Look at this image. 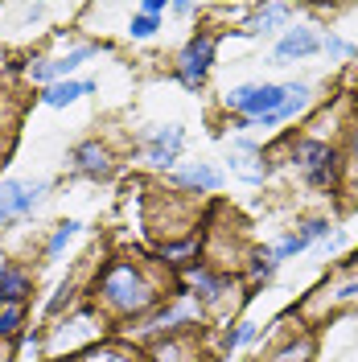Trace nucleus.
<instances>
[{
  "instance_id": "nucleus-1",
  "label": "nucleus",
  "mask_w": 358,
  "mask_h": 362,
  "mask_svg": "<svg viewBox=\"0 0 358 362\" xmlns=\"http://www.w3.org/2000/svg\"><path fill=\"white\" fill-rule=\"evenodd\" d=\"M309 99H313L309 83H243L223 95L226 112L243 115V128H276L305 112Z\"/></svg>"
},
{
  "instance_id": "nucleus-2",
  "label": "nucleus",
  "mask_w": 358,
  "mask_h": 362,
  "mask_svg": "<svg viewBox=\"0 0 358 362\" xmlns=\"http://www.w3.org/2000/svg\"><path fill=\"white\" fill-rule=\"evenodd\" d=\"M99 296L112 305L115 313L132 317V313H144L149 305H157V284L136 268V264H112L99 280Z\"/></svg>"
},
{
  "instance_id": "nucleus-3",
  "label": "nucleus",
  "mask_w": 358,
  "mask_h": 362,
  "mask_svg": "<svg viewBox=\"0 0 358 362\" xmlns=\"http://www.w3.org/2000/svg\"><path fill=\"white\" fill-rule=\"evenodd\" d=\"M45 194H50V181H17V177L0 181V226L29 218L45 202Z\"/></svg>"
},
{
  "instance_id": "nucleus-4",
  "label": "nucleus",
  "mask_w": 358,
  "mask_h": 362,
  "mask_svg": "<svg viewBox=\"0 0 358 362\" xmlns=\"http://www.w3.org/2000/svg\"><path fill=\"white\" fill-rule=\"evenodd\" d=\"M292 165H296V173L309 181V185H330L334 181V169H337L330 144H321V140H301L292 148Z\"/></svg>"
},
{
  "instance_id": "nucleus-5",
  "label": "nucleus",
  "mask_w": 358,
  "mask_h": 362,
  "mask_svg": "<svg viewBox=\"0 0 358 362\" xmlns=\"http://www.w3.org/2000/svg\"><path fill=\"white\" fill-rule=\"evenodd\" d=\"M210 66H214V37H206V33L190 37V42H185V49L178 54V78L190 90H198L202 83H206Z\"/></svg>"
},
{
  "instance_id": "nucleus-6",
  "label": "nucleus",
  "mask_w": 358,
  "mask_h": 362,
  "mask_svg": "<svg viewBox=\"0 0 358 362\" xmlns=\"http://www.w3.org/2000/svg\"><path fill=\"white\" fill-rule=\"evenodd\" d=\"M231 173L235 177H243V181H264L272 173V165L264 160V148L255 144V140H247V136H239V140H231Z\"/></svg>"
},
{
  "instance_id": "nucleus-7",
  "label": "nucleus",
  "mask_w": 358,
  "mask_h": 362,
  "mask_svg": "<svg viewBox=\"0 0 358 362\" xmlns=\"http://www.w3.org/2000/svg\"><path fill=\"white\" fill-rule=\"evenodd\" d=\"M181 144H185V132L178 124H161V128H153L144 136V157L153 165H161V169H173L181 157Z\"/></svg>"
},
{
  "instance_id": "nucleus-8",
  "label": "nucleus",
  "mask_w": 358,
  "mask_h": 362,
  "mask_svg": "<svg viewBox=\"0 0 358 362\" xmlns=\"http://www.w3.org/2000/svg\"><path fill=\"white\" fill-rule=\"evenodd\" d=\"M99 45H79V49H70V54H62V58H50V62H37V66H29V78L33 83H62V78H70L74 70L87 62L91 54H95Z\"/></svg>"
},
{
  "instance_id": "nucleus-9",
  "label": "nucleus",
  "mask_w": 358,
  "mask_h": 362,
  "mask_svg": "<svg viewBox=\"0 0 358 362\" xmlns=\"http://www.w3.org/2000/svg\"><path fill=\"white\" fill-rule=\"evenodd\" d=\"M70 165H74V173H83V177H91V181L112 177V153H108V144H99V140H83V144L70 153Z\"/></svg>"
},
{
  "instance_id": "nucleus-10",
  "label": "nucleus",
  "mask_w": 358,
  "mask_h": 362,
  "mask_svg": "<svg viewBox=\"0 0 358 362\" xmlns=\"http://www.w3.org/2000/svg\"><path fill=\"white\" fill-rule=\"evenodd\" d=\"M317 49H321V33L309 25H296L276 42V62H301V58H313Z\"/></svg>"
},
{
  "instance_id": "nucleus-11",
  "label": "nucleus",
  "mask_w": 358,
  "mask_h": 362,
  "mask_svg": "<svg viewBox=\"0 0 358 362\" xmlns=\"http://www.w3.org/2000/svg\"><path fill=\"white\" fill-rule=\"evenodd\" d=\"M83 95H95V83H87V78H62V83H50L42 90V103L45 107H70Z\"/></svg>"
},
{
  "instance_id": "nucleus-12",
  "label": "nucleus",
  "mask_w": 358,
  "mask_h": 362,
  "mask_svg": "<svg viewBox=\"0 0 358 362\" xmlns=\"http://www.w3.org/2000/svg\"><path fill=\"white\" fill-rule=\"evenodd\" d=\"M29 296V276L13 264L0 259V305L4 309H21V300Z\"/></svg>"
},
{
  "instance_id": "nucleus-13",
  "label": "nucleus",
  "mask_w": 358,
  "mask_h": 362,
  "mask_svg": "<svg viewBox=\"0 0 358 362\" xmlns=\"http://www.w3.org/2000/svg\"><path fill=\"white\" fill-rule=\"evenodd\" d=\"M190 321H198V305L181 296L178 305H169L165 313H157L153 321H149V334H169V329H178V325H190Z\"/></svg>"
},
{
  "instance_id": "nucleus-14",
  "label": "nucleus",
  "mask_w": 358,
  "mask_h": 362,
  "mask_svg": "<svg viewBox=\"0 0 358 362\" xmlns=\"http://www.w3.org/2000/svg\"><path fill=\"white\" fill-rule=\"evenodd\" d=\"M178 185H185V189H202V194H214V189L223 185V173H219L214 165L198 160V165H185V169H178Z\"/></svg>"
},
{
  "instance_id": "nucleus-15",
  "label": "nucleus",
  "mask_w": 358,
  "mask_h": 362,
  "mask_svg": "<svg viewBox=\"0 0 358 362\" xmlns=\"http://www.w3.org/2000/svg\"><path fill=\"white\" fill-rule=\"evenodd\" d=\"M289 17V4H260V8H251V17L239 33H268L272 25H280Z\"/></svg>"
},
{
  "instance_id": "nucleus-16",
  "label": "nucleus",
  "mask_w": 358,
  "mask_h": 362,
  "mask_svg": "<svg viewBox=\"0 0 358 362\" xmlns=\"http://www.w3.org/2000/svg\"><path fill=\"white\" fill-rule=\"evenodd\" d=\"M350 272H358V259H354V264H350ZM317 300H325L330 309H342V305H354V300H358V276H350L346 284H334V288L325 284V288H321V296H317Z\"/></svg>"
},
{
  "instance_id": "nucleus-17",
  "label": "nucleus",
  "mask_w": 358,
  "mask_h": 362,
  "mask_svg": "<svg viewBox=\"0 0 358 362\" xmlns=\"http://www.w3.org/2000/svg\"><path fill=\"white\" fill-rule=\"evenodd\" d=\"M83 230V223H74V218H67V223H58V230L50 235V243H45V259H58L62 251H67V243Z\"/></svg>"
},
{
  "instance_id": "nucleus-18",
  "label": "nucleus",
  "mask_w": 358,
  "mask_h": 362,
  "mask_svg": "<svg viewBox=\"0 0 358 362\" xmlns=\"http://www.w3.org/2000/svg\"><path fill=\"white\" fill-rule=\"evenodd\" d=\"M268 251H272V259H276V264H284V259H292V255L309 251V243H305V235H296V230H292V235H284V239H280L276 247H268Z\"/></svg>"
},
{
  "instance_id": "nucleus-19",
  "label": "nucleus",
  "mask_w": 358,
  "mask_h": 362,
  "mask_svg": "<svg viewBox=\"0 0 358 362\" xmlns=\"http://www.w3.org/2000/svg\"><path fill=\"white\" fill-rule=\"evenodd\" d=\"M190 276H194V288H198V293L206 296V300H214V296H223V288H226V284L219 280V276H210L206 268H194Z\"/></svg>"
},
{
  "instance_id": "nucleus-20",
  "label": "nucleus",
  "mask_w": 358,
  "mask_h": 362,
  "mask_svg": "<svg viewBox=\"0 0 358 362\" xmlns=\"http://www.w3.org/2000/svg\"><path fill=\"white\" fill-rule=\"evenodd\" d=\"M157 29H161V17H157V13H140V17H132V25H128V33H132L136 42L153 37Z\"/></svg>"
},
{
  "instance_id": "nucleus-21",
  "label": "nucleus",
  "mask_w": 358,
  "mask_h": 362,
  "mask_svg": "<svg viewBox=\"0 0 358 362\" xmlns=\"http://www.w3.org/2000/svg\"><path fill=\"white\" fill-rule=\"evenodd\" d=\"M321 49H330V58H354L358 49L350 42H342V37H334V33H330V37H321Z\"/></svg>"
},
{
  "instance_id": "nucleus-22",
  "label": "nucleus",
  "mask_w": 358,
  "mask_h": 362,
  "mask_svg": "<svg viewBox=\"0 0 358 362\" xmlns=\"http://www.w3.org/2000/svg\"><path fill=\"white\" fill-rule=\"evenodd\" d=\"M247 341H255V325H239V329H231L226 334V350H239V346H247Z\"/></svg>"
},
{
  "instance_id": "nucleus-23",
  "label": "nucleus",
  "mask_w": 358,
  "mask_h": 362,
  "mask_svg": "<svg viewBox=\"0 0 358 362\" xmlns=\"http://www.w3.org/2000/svg\"><path fill=\"white\" fill-rule=\"evenodd\" d=\"M17 325H21V309H4V313H0V338L17 334Z\"/></svg>"
},
{
  "instance_id": "nucleus-24",
  "label": "nucleus",
  "mask_w": 358,
  "mask_h": 362,
  "mask_svg": "<svg viewBox=\"0 0 358 362\" xmlns=\"http://www.w3.org/2000/svg\"><path fill=\"white\" fill-rule=\"evenodd\" d=\"M251 272H255V280H268L272 272H276V259H272V251H264V255H255V264H251Z\"/></svg>"
},
{
  "instance_id": "nucleus-25",
  "label": "nucleus",
  "mask_w": 358,
  "mask_h": 362,
  "mask_svg": "<svg viewBox=\"0 0 358 362\" xmlns=\"http://www.w3.org/2000/svg\"><path fill=\"white\" fill-rule=\"evenodd\" d=\"M87 362H132V358H124L115 350H95V354H87Z\"/></svg>"
},
{
  "instance_id": "nucleus-26",
  "label": "nucleus",
  "mask_w": 358,
  "mask_h": 362,
  "mask_svg": "<svg viewBox=\"0 0 358 362\" xmlns=\"http://www.w3.org/2000/svg\"><path fill=\"white\" fill-rule=\"evenodd\" d=\"M350 165L358 169V132H354V140H350Z\"/></svg>"
}]
</instances>
